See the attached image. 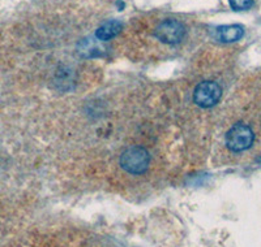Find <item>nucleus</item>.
I'll return each mask as SVG.
<instances>
[{
	"label": "nucleus",
	"mask_w": 261,
	"mask_h": 247,
	"mask_svg": "<svg viewBox=\"0 0 261 247\" xmlns=\"http://www.w3.org/2000/svg\"><path fill=\"white\" fill-rule=\"evenodd\" d=\"M119 164L123 171L129 174H143L149 169L150 155L148 150L140 146H132L125 148L119 158Z\"/></svg>",
	"instance_id": "f257e3e1"
},
{
	"label": "nucleus",
	"mask_w": 261,
	"mask_h": 247,
	"mask_svg": "<svg viewBox=\"0 0 261 247\" xmlns=\"http://www.w3.org/2000/svg\"><path fill=\"white\" fill-rule=\"evenodd\" d=\"M255 141L253 130L243 122L235 123L226 133V146L232 152H242L248 150Z\"/></svg>",
	"instance_id": "f03ea898"
},
{
	"label": "nucleus",
	"mask_w": 261,
	"mask_h": 247,
	"mask_svg": "<svg viewBox=\"0 0 261 247\" xmlns=\"http://www.w3.org/2000/svg\"><path fill=\"white\" fill-rule=\"evenodd\" d=\"M222 88L213 81H204L196 86L193 91V102L202 108H211L220 102Z\"/></svg>",
	"instance_id": "7ed1b4c3"
},
{
	"label": "nucleus",
	"mask_w": 261,
	"mask_h": 247,
	"mask_svg": "<svg viewBox=\"0 0 261 247\" xmlns=\"http://www.w3.org/2000/svg\"><path fill=\"white\" fill-rule=\"evenodd\" d=\"M154 36L162 43L176 44L183 41L184 36H186V27L179 21L170 18V20L162 21L155 27Z\"/></svg>",
	"instance_id": "20e7f679"
},
{
	"label": "nucleus",
	"mask_w": 261,
	"mask_h": 247,
	"mask_svg": "<svg viewBox=\"0 0 261 247\" xmlns=\"http://www.w3.org/2000/svg\"><path fill=\"white\" fill-rule=\"evenodd\" d=\"M217 39L223 43H232L243 38L244 29L242 25H225L217 29Z\"/></svg>",
	"instance_id": "39448f33"
},
{
	"label": "nucleus",
	"mask_w": 261,
	"mask_h": 247,
	"mask_svg": "<svg viewBox=\"0 0 261 247\" xmlns=\"http://www.w3.org/2000/svg\"><path fill=\"white\" fill-rule=\"evenodd\" d=\"M123 24L118 20H111L105 22L102 26H99L95 32V38L101 42H106L116 37L119 33L122 32Z\"/></svg>",
	"instance_id": "423d86ee"
},
{
	"label": "nucleus",
	"mask_w": 261,
	"mask_h": 247,
	"mask_svg": "<svg viewBox=\"0 0 261 247\" xmlns=\"http://www.w3.org/2000/svg\"><path fill=\"white\" fill-rule=\"evenodd\" d=\"M101 42V41H99ZM92 38L84 39L79 43L77 46V52L80 53V56L83 57H97V56H101L103 53L105 48L102 47L101 43Z\"/></svg>",
	"instance_id": "0eeeda50"
},
{
	"label": "nucleus",
	"mask_w": 261,
	"mask_h": 247,
	"mask_svg": "<svg viewBox=\"0 0 261 247\" xmlns=\"http://www.w3.org/2000/svg\"><path fill=\"white\" fill-rule=\"evenodd\" d=\"M228 3L234 11H247L253 7V0H228Z\"/></svg>",
	"instance_id": "6e6552de"
}]
</instances>
